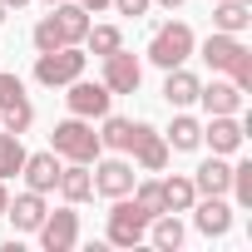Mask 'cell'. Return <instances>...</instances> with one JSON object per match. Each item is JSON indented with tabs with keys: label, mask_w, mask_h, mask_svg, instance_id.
<instances>
[{
	"label": "cell",
	"mask_w": 252,
	"mask_h": 252,
	"mask_svg": "<svg viewBox=\"0 0 252 252\" xmlns=\"http://www.w3.org/2000/svg\"><path fill=\"white\" fill-rule=\"evenodd\" d=\"M149 237V218L139 213V203L134 198H114V208H109V242L114 247H139Z\"/></svg>",
	"instance_id": "4"
},
{
	"label": "cell",
	"mask_w": 252,
	"mask_h": 252,
	"mask_svg": "<svg viewBox=\"0 0 252 252\" xmlns=\"http://www.w3.org/2000/svg\"><path fill=\"white\" fill-rule=\"evenodd\" d=\"M20 168H25V144H20V134L0 129V178H15Z\"/></svg>",
	"instance_id": "26"
},
{
	"label": "cell",
	"mask_w": 252,
	"mask_h": 252,
	"mask_svg": "<svg viewBox=\"0 0 252 252\" xmlns=\"http://www.w3.org/2000/svg\"><path fill=\"white\" fill-rule=\"evenodd\" d=\"M45 213H50L45 208V193H35V188H25L15 203H5V218L15 222V232H35L45 222Z\"/></svg>",
	"instance_id": "13"
},
{
	"label": "cell",
	"mask_w": 252,
	"mask_h": 252,
	"mask_svg": "<svg viewBox=\"0 0 252 252\" xmlns=\"http://www.w3.org/2000/svg\"><path fill=\"white\" fill-rule=\"evenodd\" d=\"M227 183H232V163H222V154H213V158H208V163H198V173H193V188H198L203 198L227 193Z\"/></svg>",
	"instance_id": "17"
},
{
	"label": "cell",
	"mask_w": 252,
	"mask_h": 252,
	"mask_svg": "<svg viewBox=\"0 0 252 252\" xmlns=\"http://www.w3.org/2000/svg\"><path fill=\"white\" fill-rule=\"evenodd\" d=\"M84 60H89V55H79V45L45 50V55L35 60V79H40L45 89H60V84H69V79H79V74H84Z\"/></svg>",
	"instance_id": "3"
},
{
	"label": "cell",
	"mask_w": 252,
	"mask_h": 252,
	"mask_svg": "<svg viewBox=\"0 0 252 252\" xmlns=\"http://www.w3.org/2000/svg\"><path fill=\"white\" fill-rule=\"evenodd\" d=\"M84 45H89V55H114L119 45H124V35H119V25H89V35H84Z\"/></svg>",
	"instance_id": "27"
},
{
	"label": "cell",
	"mask_w": 252,
	"mask_h": 252,
	"mask_svg": "<svg viewBox=\"0 0 252 252\" xmlns=\"http://www.w3.org/2000/svg\"><path fill=\"white\" fill-rule=\"evenodd\" d=\"M158 188H163V208H168V213H188V208L198 203V188H193V178H183V173L163 178Z\"/></svg>",
	"instance_id": "23"
},
{
	"label": "cell",
	"mask_w": 252,
	"mask_h": 252,
	"mask_svg": "<svg viewBox=\"0 0 252 252\" xmlns=\"http://www.w3.org/2000/svg\"><path fill=\"white\" fill-rule=\"evenodd\" d=\"M45 5H60V0H45Z\"/></svg>",
	"instance_id": "39"
},
{
	"label": "cell",
	"mask_w": 252,
	"mask_h": 252,
	"mask_svg": "<svg viewBox=\"0 0 252 252\" xmlns=\"http://www.w3.org/2000/svg\"><path fill=\"white\" fill-rule=\"evenodd\" d=\"M188 213H193V222H198V232H203V237H227V227H232V208H227V198H222V193H218V198L193 203Z\"/></svg>",
	"instance_id": "11"
},
{
	"label": "cell",
	"mask_w": 252,
	"mask_h": 252,
	"mask_svg": "<svg viewBox=\"0 0 252 252\" xmlns=\"http://www.w3.org/2000/svg\"><path fill=\"white\" fill-rule=\"evenodd\" d=\"M154 5H158V10H178V5H183V0H154Z\"/></svg>",
	"instance_id": "36"
},
{
	"label": "cell",
	"mask_w": 252,
	"mask_h": 252,
	"mask_svg": "<svg viewBox=\"0 0 252 252\" xmlns=\"http://www.w3.org/2000/svg\"><path fill=\"white\" fill-rule=\"evenodd\" d=\"M149 237H154V247L178 252V247H183V222H178V213H158V218L149 222Z\"/></svg>",
	"instance_id": "24"
},
{
	"label": "cell",
	"mask_w": 252,
	"mask_h": 252,
	"mask_svg": "<svg viewBox=\"0 0 252 252\" xmlns=\"http://www.w3.org/2000/svg\"><path fill=\"white\" fill-rule=\"evenodd\" d=\"M64 45V35H60V25H55V15H45L40 25H35V50L45 55V50H60Z\"/></svg>",
	"instance_id": "29"
},
{
	"label": "cell",
	"mask_w": 252,
	"mask_h": 252,
	"mask_svg": "<svg viewBox=\"0 0 252 252\" xmlns=\"http://www.w3.org/2000/svg\"><path fill=\"white\" fill-rule=\"evenodd\" d=\"M5 203H10V193H5V178H0V218H5Z\"/></svg>",
	"instance_id": "35"
},
{
	"label": "cell",
	"mask_w": 252,
	"mask_h": 252,
	"mask_svg": "<svg viewBox=\"0 0 252 252\" xmlns=\"http://www.w3.org/2000/svg\"><path fill=\"white\" fill-rule=\"evenodd\" d=\"M134 183H139L134 163H124V158H104V163H94V193H104V198H129Z\"/></svg>",
	"instance_id": "10"
},
{
	"label": "cell",
	"mask_w": 252,
	"mask_h": 252,
	"mask_svg": "<svg viewBox=\"0 0 252 252\" xmlns=\"http://www.w3.org/2000/svg\"><path fill=\"white\" fill-rule=\"evenodd\" d=\"M134 144V119H119V114H104V129H99V149H114V154H129Z\"/></svg>",
	"instance_id": "22"
},
{
	"label": "cell",
	"mask_w": 252,
	"mask_h": 252,
	"mask_svg": "<svg viewBox=\"0 0 252 252\" xmlns=\"http://www.w3.org/2000/svg\"><path fill=\"white\" fill-rule=\"evenodd\" d=\"M129 154L139 158L144 173H163V168H168V139L154 129V124H144V119H134V144H129Z\"/></svg>",
	"instance_id": "6"
},
{
	"label": "cell",
	"mask_w": 252,
	"mask_h": 252,
	"mask_svg": "<svg viewBox=\"0 0 252 252\" xmlns=\"http://www.w3.org/2000/svg\"><path fill=\"white\" fill-rule=\"evenodd\" d=\"M109 5H114L119 15H129V20H139V15H149V5H154V0H109Z\"/></svg>",
	"instance_id": "32"
},
{
	"label": "cell",
	"mask_w": 252,
	"mask_h": 252,
	"mask_svg": "<svg viewBox=\"0 0 252 252\" xmlns=\"http://www.w3.org/2000/svg\"><path fill=\"white\" fill-rule=\"evenodd\" d=\"M139 84H144V64H139V55H129V50H114V55H104V89L109 94H139Z\"/></svg>",
	"instance_id": "5"
},
{
	"label": "cell",
	"mask_w": 252,
	"mask_h": 252,
	"mask_svg": "<svg viewBox=\"0 0 252 252\" xmlns=\"http://www.w3.org/2000/svg\"><path fill=\"white\" fill-rule=\"evenodd\" d=\"M50 15H55V25H60V35H64V45H84V35H89V10L79 5H69V0H60V5H50Z\"/></svg>",
	"instance_id": "14"
},
{
	"label": "cell",
	"mask_w": 252,
	"mask_h": 252,
	"mask_svg": "<svg viewBox=\"0 0 252 252\" xmlns=\"http://www.w3.org/2000/svg\"><path fill=\"white\" fill-rule=\"evenodd\" d=\"M232 193H237V203L242 208H252V163H237L232 168V183H227Z\"/></svg>",
	"instance_id": "30"
},
{
	"label": "cell",
	"mask_w": 252,
	"mask_h": 252,
	"mask_svg": "<svg viewBox=\"0 0 252 252\" xmlns=\"http://www.w3.org/2000/svg\"><path fill=\"white\" fill-rule=\"evenodd\" d=\"M15 94H25V84H20V74H0V104H10Z\"/></svg>",
	"instance_id": "33"
},
{
	"label": "cell",
	"mask_w": 252,
	"mask_h": 252,
	"mask_svg": "<svg viewBox=\"0 0 252 252\" xmlns=\"http://www.w3.org/2000/svg\"><path fill=\"white\" fill-rule=\"evenodd\" d=\"M0 5H5V10H20V5H30V0H0Z\"/></svg>",
	"instance_id": "37"
},
{
	"label": "cell",
	"mask_w": 252,
	"mask_h": 252,
	"mask_svg": "<svg viewBox=\"0 0 252 252\" xmlns=\"http://www.w3.org/2000/svg\"><path fill=\"white\" fill-rule=\"evenodd\" d=\"M129 198L139 203V213H144L149 222H154L158 213H168V208H163V188H158V183H134V193H129Z\"/></svg>",
	"instance_id": "28"
},
{
	"label": "cell",
	"mask_w": 252,
	"mask_h": 252,
	"mask_svg": "<svg viewBox=\"0 0 252 252\" xmlns=\"http://www.w3.org/2000/svg\"><path fill=\"white\" fill-rule=\"evenodd\" d=\"M5 15H10V10H5V5H0V20H5Z\"/></svg>",
	"instance_id": "38"
},
{
	"label": "cell",
	"mask_w": 252,
	"mask_h": 252,
	"mask_svg": "<svg viewBox=\"0 0 252 252\" xmlns=\"http://www.w3.org/2000/svg\"><path fill=\"white\" fill-rule=\"evenodd\" d=\"M163 139H168L173 154H193V149L203 144V124H198L193 114H178V119L168 124V134H163Z\"/></svg>",
	"instance_id": "21"
},
{
	"label": "cell",
	"mask_w": 252,
	"mask_h": 252,
	"mask_svg": "<svg viewBox=\"0 0 252 252\" xmlns=\"http://www.w3.org/2000/svg\"><path fill=\"white\" fill-rule=\"evenodd\" d=\"M242 139H247V129H242V119L237 114H208V129H203V144L213 149V154H237L242 149Z\"/></svg>",
	"instance_id": "9"
},
{
	"label": "cell",
	"mask_w": 252,
	"mask_h": 252,
	"mask_svg": "<svg viewBox=\"0 0 252 252\" xmlns=\"http://www.w3.org/2000/svg\"><path fill=\"white\" fill-rule=\"evenodd\" d=\"M79 5H84L89 15H99V10H109V0H79Z\"/></svg>",
	"instance_id": "34"
},
{
	"label": "cell",
	"mask_w": 252,
	"mask_h": 252,
	"mask_svg": "<svg viewBox=\"0 0 252 252\" xmlns=\"http://www.w3.org/2000/svg\"><path fill=\"white\" fill-rule=\"evenodd\" d=\"M35 237H40V247H45V252H69V247L79 242V213H74V208L45 213V222L35 227Z\"/></svg>",
	"instance_id": "7"
},
{
	"label": "cell",
	"mask_w": 252,
	"mask_h": 252,
	"mask_svg": "<svg viewBox=\"0 0 252 252\" xmlns=\"http://www.w3.org/2000/svg\"><path fill=\"white\" fill-rule=\"evenodd\" d=\"M35 124V104L25 99V94H15L10 104H0V129H10V134H25Z\"/></svg>",
	"instance_id": "25"
},
{
	"label": "cell",
	"mask_w": 252,
	"mask_h": 252,
	"mask_svg": "<svg viewBox=\"0 0 252 252\" xmlns=\"http://www.w3.org/2000/svg\"><path fill=\"white\" fill-rule=\"evenodd\" d=\"M64 99H69V114H79V119H104L114 94L104 89V79H99V84H89V79L79 74V79H69V94H64Z\"/></svg>",
	"instance_id": "8"
},
{
	"label": "cell",
	"mask_w": 252,
	"mask_h": 252,
	"mask_svg": "<svg viewBox=\"0 0 252 252\" xmlns=\"http://www.w3.org/2000/svg\"><path fill=\"white\" fill-rule=\"evenodd\" d=\"M227 74H232V84L247 94V89H252V50H242V55H237V64H232Z\"/></svg>",
	"instance_id": "31"
},
{
	"label": "cell",
	"mask_w": 252,
	"mask_h": 252,
	"mask_svg": "<svg viewBox=\"0 0 252 252\" xmlns=\"http://www.w3.org/2000/svg\"><path fill=\"white\" fill-rule=\"evenodd\" d=\"M198 89H203V79H198L193 69H183V64H173V69H168V79H163V99H168L173 109L193 104V99H198Z\"/></svg>",
	"instance_id": "19"
},
{
	"label": "cell",
	"mask_w": 252,
	"mask_h": 252,
	"mask_svg": "<svg viewBox=\"0 0 252 252\" xmlns=\"http://www.w3.org/2000/svg\"><path fill=\"white\" fill-rule=\"evenodd\" d=\"M50 149H55L64 163H94V158H99V134H94V119L69 114L64 124H55Z\"/></svg>",
	"instance_id": "1"
},
{
	"label": "cell",
	"mask_w": 252,
	"mask_h": 252,
	"mask_svg": "<svg viewBox=\"0 0 252 252\" xmlns=\"http://www.w3.org/2000/svg\"><path fill=\"white\" fill-rule=\"evenodd\" d=\"M247 25H252V5H247V0H218V5H213V30L242 35Z\"/></svg>",
	"instance_id": "20"
},
{
	"label": "cell",
	"mask_w": 252,
	"mask_h": 252,
	"mask_svg": "<svg viewBox=\"0 0 252 252\" xmlns=\"http://www.w3.org/2000/svg\"><path fill=\"white\" fill-rule=\"evenodd\" d=\"M198 50L193 30L183 20H168V25H154V40H149V60L158 69H173V64H188V55Z\"/></svg>",
	"instance_id": "2"
},
{
	"label": "cell",
	"mask_w": 252,
	"mask_h": 252,
	"mask_svg": "<svg viewBox=\"0 0 252 252\" xmlns=\"http://www.w3.org/2000/svg\"><path fill=\"white\" fill-rule=\"evenodd\" d=\"M198 104H203L208 114H237V109H242V89H237L232 79H213V84L198 89Z\"/></svg>",
	"instance_id": "16"
},
{
	"label": "cell",
	"mask_w": 252,
	"mask_h": 252,
	"mask_svg": "<svg viewBox=\"0 0 252 252\" xmlns=\"http://www.w3.org/2000/svg\"><path fill=\"white\" fill-rule=\"evenodd\" d=\"M55 188L64 193V203H89V198H94V173H89V163H64Z\"/></svg>",
	"instance_id": "18"
},
{
	"label": "cell",
	"mask_w": 252,
	"mask_h": 252,
	"mask_svg": "<svg viewBox=\"0 0 252 252\" xmlns=\"http://www.w3.org/2000/svg\"><path fill=\"white\" fill-rule=\"evenodd\" d=\"M60 168H64V158L50 149V154H25V183L35 188V193H55V183H60Z\"/></svg>",
	"instance_id": "12"
},
{
	"label": "cell",
	"mask_w": 252,
	"mask_h": 252,
	"mask_svg": "<svg viewBox=\"0 0 252 252\" xmlns=\"http://www.w3.org/2000/svg\"><path fill=\"white\" fill-rule=\"evenodd\" d=\"M242 50H247V45H242L237 35H222V30H213V35L203 40V60H208V69H222V74L237 64Z\"/></svg>",
	"instance_id": "15"
}]
</instances>
